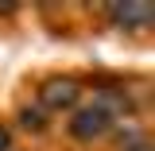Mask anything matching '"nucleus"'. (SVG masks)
<instances>
[{
    "label": "nucleus",
    "mask_w": 155,
    "mask_h": 151,
    "mask_svg": "<svg viewBox=\"0 0 155 151\" xmlns=\"http://www.w3.org/2000/svg\"><path fill=\"white\" fill-rule=\"evenodd\" d=\"M105 16H109V23L120 27V31H124V27H128V31H143V27H151L155 8L151 4H109Z\"/></svg>",
    "instance_id": "7ed1b4c3"
},
{
    "label": "nucleus",
    "mask_w": 155,
    "mask_h": 151,
    "mask_svg": "<svg viewBox=\"0 0 155 151\" xmlns=\"http://www.w3.org/2000/svg\"><path fill=\"white\" fill-rule=\"evenodd\" d=\"M19 124L31 128V132H43L47 128V113L43 109H19Z\"/></svg>",
    "instance_id": "20e7f679"
},
{
    "label": "nucleus",
    "mask_w": 155,
    "mask_h": 151,
    "mask_svg": "<svg viewBox=\"0 0 155 151\" xmlns=\"http://www.w3.org/2000/svg\"><path fill=\"white\" fill-rule=\"evenodd\" d=\"M0 151H12V132H8V124H0Z\"/></svg>",
    "instance_id": "39448f33"
},
{
    "label": "nucleus",
    "mask_w": 155,
    "mask_h": 151,
    "mask_svg": "<svg viewBox=\"0 0 155 151\" xmlns=\"http://www.w3.org/2000/svg\"><path fill=\"white\" fill-rule=\"evenodd\" d=\"M81 105V81L70 74L62 77H47L39 85V109L43 113H74Z\"/></svg>",
    "instance_id": "f03ea898"
},
{
    "label": "nucleus",
    "mask_w": 155,
    "mask_h": 151,
    "mask_svg": "<svg viewBox=\"0 0 155 151\" xmlns=\"http://www.w3.org/2000/svg\"><path fill=\"white\" fill-rule=\"evenodd\" d=\"M120 120V116L101 101V97H93V101H81L74 113H70V120H66V132L74 136L78 143H93V140H105V136L113 132V124Z\"/></svg>",
    "instance_id": "f257e3e1"
}]
</instances>
